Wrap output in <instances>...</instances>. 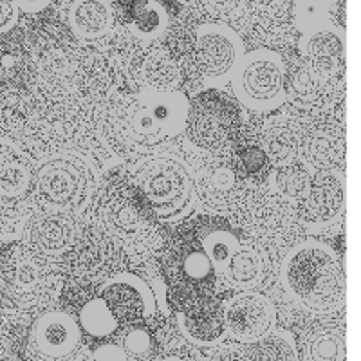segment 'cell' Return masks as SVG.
Returning <instances> with one entry per match:
<instances>
[{
  "mask_svg": "<svg viewBox=\"0 0 361 361\" xmlns=\"http://www.w3.org/2000/svg\"><path fill=\"white\" fill-rule=\"evenodd\" d=\"M188 99L179 90L152 87L116 109V134L130 148H156L176 140L186 127Z\"/></svg>",
  "mask_w": 361,
  "mask_h": 361,
  "instance_id": "obj_1",
  "label": "cell"
},
{
  "mask_svg": "<svg viewBox=\"0 0 361 361\" xmlns=\"http://www.w3.org/2000/svg\"><path fill=\"white\" fill-rule=\"evenodd\" d=\"M282 282L289 295L311 311L331 312L345 304L343 266L325 244L302 243L293 247L283 260Z\"/></svg>",
  "mask_w": 361,
  "mask_h": 361,
  "instance_id": "obj_2",
  "label": "cell"
},
{
  "mask_svg": "<svg viewBox=\"0 0 361 361\" xmlns=\"http://www.w3.org/2000/svg\"><path fill=\"white\" fill-rule=\"evenodd\" d=\"M102 226L128 253L148 255L161 244L156 215L132 180L111 177L99 195Z\"/></svg>",
  "mask_w": 361,
  "mask_h": 361,
  "instance_id": "obj_3",
  "label": "cell"
},
{
  "mask_svg": "<svg viewBox=\"0 0 361 361\" xmlns=\"http://www.w3.org/2000/svg\"><path fill=\"white\" fill-rule=\"evenodd\" d=\"M164 275L172 288L177 304L185 309L201 300L212 298L217 286V271L192 226L180 231L164 257Z\"/></svg>",
  "mask_w": 361,
  "mask_h": 361,
  "instance_id": "obj_4",
  "label": "cell"
},
{
  "mask_svg": "<svg viewBox=\"0 0 361 361\" xmlns=\"http://www.w3.org/2000/svg\"><path fill=\"white\" fill-rule=\"evenodd\" d=\"M51 275L35 250L22 243L0 246V305L29 309L49 293Z\"/></svg>",
  "mask_w": 361,
  "mask_h": 361,
  "instance_id": "obj_5",
  "label": "cell"
},
{
  "mask_svg": "<svg viewBox=\"0 0 361 361\" xmlns=\"http://www.w3.org/2000/svg\"><path fill=\"white\" fill-rule=\"evenodd\" d=\"M240 112L224 92L206 90L188 107L186 134L193 145L212 154L228 152L240 134Z\"/></svg>",
  "mask_w": 361,
  "mask_h": 361,
  "instance_id": "obj_6",
  "label": "cell"
},
{
  "mask_svg": "<svg viewBox=\"0 0 361 361\" xmlns=\"http://www.w3.org/2000/svg\"><path fill=\"white\" fill-rule=\"evenodd\" d=\"M132 183L143 193L157 219L183 214L193 195V179L186 166L172 157L147 161L134 172Z\"/></svg>",
  "mask_w": 361,
  "mask_h": 361,
  "instance_id": "obj_7",
  "label": "cell"
},
{
  "mask_svg": "<svg viewBox=\"0 0 361 361\" xmlns=\"http://www.w3.org/2000/svg\"><path fill=\"white\" fill-rule=\"evenodd\" d=\"M233 92L251 111L266 112L283 102V63L276 53L257 49L243 54L233 69Z\"/></svg>",
  "mask_w": 361,
  "mask_h": 361,
  "instance_id": "obj_8",
  "label": "cell"
},
{
  "mask_svg": "<svg viewBox=\"0 0 361 361\" xmlns=\"http://www.w3.org/2000/svg\"><path fill=\"white\" fill-rule=\"evenodd\" d=\"M38 195L54 209H78L92 188L89 164L74 154H56L45 159L35 173Z\"/></svg>",
  "mask_w": 361,
  "mask_h": 361,
  "instance_id": "obj_9",
  "label": "cell"
},
{
  "mask_svg": "<svg viewBox=\"0 0 361 361\" xmlns=\"http://www.w3.org/2000/svg\"><path fill=\"white\" fill-rule=\"evenodd\" d=\"M82 343V331L73 316L62 311L40 314L29 331L27 354L33 361H67Z\"/></svg>",
  "mask_w": 361,
  "mask_h": 361,
  "instance_id": "obj_10",
  "label": "cell"
},
{
  "mask_svg": "<svg viewBox=\"0 0 361 361\" xmlns=\"http://www.w3.org/2000/svg\"><path fill=\"white\" fill-rule=\"evenodd\" d=\"M195 66L206 78H224L243 58V42L224 24H204L195 35Z\"/></svg>",
  "mask_w": 361,
  "mask_h": 361,
  "instance_id": "obj_11",
  "label": "cell"
},
{
  "mask_svg": "<svg viewBox=\"0 0 361 361\" xmlns=\"http://www.w3.org/2000/svg\"><path fill=\"white\" fill-rule=\"evenodd\" d=\"M102 296L118 324H140L156 309L152 291L140 276L119 273L102 286Z\"/></svg>",
  "mask_w": 361,
  "mask_h": 361,
  "instance_id": "obj_12",
  "label": "cell"
},
{
  "mask_svg": "<svg viewBox=\"0 0 361 361\" xmlns=\"http://www.w3.org/2000/svg\"><path fill=\"white\" fill-rule=\"evenodd\" d=\"M222 311L226 329L240 341L259 340L275 324V309L259 293H238Z\"/></svg>",
  "mask_w": 361,
  "mask_h": 361,
  "instance_id": "obj_13",
  "label": "cell"
},
{
  "mask_svg": "<svg viewBox=\"0 0 361 361\" xmlns=\"http://www.w3.org/2000/svg\"><path fill=\"white\" fill-rule=\"evenodd\" d=\"M345 204V188L334 170H322L311 177V188L298 201L296 214L305 224H325L333 221Z\"/></svg>",
  "mask_w": 361,
  "mask_h": 361,
  "instance_id": "obj_14",
  "label": "cell"
},
{
  "mask_svg": "<svg viewBox=\"0 0 361 361\" xmlns=\"http://www.w3.org/2000/svg\"><path fill=\"white\" fill-rule=\"evenodd\" d=\"M302 53L309 69L336 80L345 71V37L336 25L327 24L304 33Z\"/></svg>",
  "mask_w": 361,
  "mask_h": 361,
  "instance_id": "obj_15",
  "label": "cell"
},
{
  "mask_svg": "<svg viewBox=\"0 0 361 361\" xmlns=\"http://www.w3.org/2000/svg\"><path fill=\"white\" fill-rule=\"evenodd\" d=\"M334 83L336 80L325 78L309 67H296L283 76V99H288L296 111H324L336 94Z\"/></svg>",
  "mask_w": 361,
  "mask_h": 361,
  "instance_id": "obj_16",
  "label": "cell"
},
{
  "mask_svg": "<svg viewBox=\"0 0 361 361\" xmlns=\"http://www.w3.org/2000/svg\"><path fill=\"white\" fill-rule=\"evenodd\" d=\"M35 185L33 166L11 141L0 137V202L17 204Z\"/></svg>",
  "mask_w": 361,
  "mask_h": 361,
  "instance_id": "obj_17",
  "label": "cell"
},
{
  "mask_svg": "<svg viewBox=\"0 0 361 361\" xmlns=\"http://www.w3.org/2000/svg\"><path fill=\"white\" fill-rule=\"evenodd\" d=\"M193 195L208 212L222 214L233 208L238 197V180L233 169L224 164H212L193 180Z\"/></svg>",
  "mask_w": 361,
  "mask_h": 361,
  "instance_id": "obj_18",
  "label": "cell"
},
{
  "mask_svg": "<svg viewBox=\"0 0 361 361\" xmlns=\"http://www.w3.org/2000/svg\"><path fill=\"white\" fill-rule=\"evenodd\" d=\"M190 226L201 243L202 250L206 251L212 264L215 266L217 275L226 273V267L230 264L231 257L240 247V240H238L233 228L222 219L215 217H201L193 221Z\"/></svg>",
  "mask_w": 361,
  "mask_h": 361,
  "instance_id": "obj_19",
  "label": "cell"
},
{
  "mask_svg": "<svg viewBox=\"0 0 361 361\" xmlns=\"http://www.w3.org/2000/svg\"><path fill=\"white\" fill-rule=\"evenodd\" d=\"M293 209L283 204L275 195H264L253 212L250 214V228L255 237L262 243L275 246V244H286L288 235H291V228L295 226Z\"/></svg>",
  "mask_w": 361,
  "mask_h": 361,
  "instance_id": "obj_20",
  "label": "cell"
},
{
  "mask_svg": "<svg viewBox=\"0 0 361 361\" xmlns=\"http://www.w3.org/2000/svg\"><path fill=\"white\" fill-rule=\"evenodd\" d=\"M74 237H76L74 221L63 214L42 215L29 226V243L42 253H62L73 246Z\"/></svg>",
  "mask_w": 361,
  "mask_h": 361,
  "instance_id": "obj_21",
  "label": "cell"
},
{
  "mask_svg": "<svg viewBox=\"0 0 361 361\" xmlns=\"http://www.w3.org/2000/svg\"><path fill=\"white\" fill-rule=\"evenodd\" d=\"M302 361H345L347 360V336L338 325H314L302 338L300 347Z\"/></svg>",
  "mask_w": 361,
  "mask_h": 361,
  "instance_id": "obj_22",
  "label": "cell"
},
{
  "mask_svg": "<svg viewBox=\"0 0 361 361\" xmlns=\"http://www.w3.org/2000/svg\"><path fill=\"white\" fill-rule=\"evenodd\" d=\"M183 327L199 343H212L224 333V311L217 302L206 298L180 311Z\"/></svg>",
  "mask_w": 361,
  "mask_h": 361,
  "instance_id": "obj_23",
  "label": "cell"
},
{
  "mask_svg": "<svg viewBox=\"0 0 361 361\" xmlns=\"http://www.w3.org/2000/svg\"><path fill=\"white\" fill-rule=\"evenodd\" d=\"M114 13L107 0H74L69 9V24L78 37L96 40L109 33Z\"/></svg>",
  "mask_w": 361,
  "mask_h": 361,
  "instance_id": "obj_24",
  "label": "cell"
},
{
  "mask_svg": "<svg viewBox=\"0 0 361 361\" xmlns=\"http://www.w3.org/2000/svg\"><path fill=\"white\" fill-rule=\"evenodd\" d=\"M172 20L170 0H135L130 8V31L141 40H154Z\"/></svg>",
  "mask_w": 361,
  "mask_h": 361,
  "instance_id": "obj_25",
  "label": "cell"
},
{
  "mask_svg": "<svg viewBox=\"0 0 361 361\" xmlns=\"http://www.w3.org/2000/svg\"><path fill=\"white\" fill-rule=\"evenodd\" d=\"M345 154H347L345 137L341 132L336 130L314 132L307 143V156L316 166H322L324 170L343 166Z\"/></svg>",
  "mask_w": 361,
  "mask_h": 361,
  "instance_id": "obj_26",
  "label": "cell"
},
{
  "mask_svg": "<svg viewBox=\"0 0 361 361\" xmlns=\"http://www.w3.org/2000/svg\"><path fill=\"white\" fill-rule=\"evenodd\" d=\"M80 331L94 340H105L118 331L119 324L102 296L87 300L78 314Z\"/></svg>",
  "mask_w": 361,
  "mask_h": 361,
  "instance_id": "obj_27",
  "label": "cell"
},
{
  "mask_svg": "<svg viewBox=\"0 0 361 361\" xmlns=\"http://www.w3.org/2000/svg\"><path fill=\"white\" fill-rule=\"evenodd\" d=\"M298 134L291 123H273L264 132L262 150L275 166L291 163L298 152Z\"/></svg>",
  "mask_w": 361,
  "mask_h": 361,
  "instance_id": "obj_28",
  "label": "cell"
},
{
  "mask_svg": "<svg viewBox=\"0 0 361 361\" xmlns=\"http://www.w3.org/2000/svg\"><path fill=\"white\" fill-rule=\"evenodd\" d=\"M291 24V4L288 0H259L255 9V25L266 40H276Z\"/></svg>",
  "mask_w": 361,
  "mask_h": 361,
  "instance_id": "obj_29",
  "label": "cell"
},
{
  "mask_svg": "<svg viewBox=\"0 0 361 361\" xmlns=\"http://www.w3.org/2000/svg\"><path fill=\"white\" fill-rule=\"evenodd\" d=\"M143 76L148 87L157 90H173L180 80L177 62L169 51L154 49L143 62Z\"/></svg>",
  "mask_w": 361,
  "mask_h": 361,
  "instance_id": "obj_30",
  "label": "cell"
},
{
  "mask_svg": "<svg viewBox=\"0 0 361 361\" xmlns=\"http://www.w3.org/2000/svg\"><path fill=\"white\" fill-rule=\"evenodd\" d=\"M226 276L237 288H253L262 279V260L253 250L240 246L226 267Z\"/></svg>",
  "mask_w": 361,
  "mask_h": 361,
  "instance_id": "obj_31",
  "label": "cell"
},
{
  "mask_svg": "<svg viewBox=\"0 0 361 361\" xmlns=\"http://www.w3.org/2000/svg\"><path fill=\"white\" fill-rule=\"evenodd\" d=\"M29 56L18 45L0 44V89H13L29 80Z\"/></svg>",
  "mask_w": 361,
  "mask_h": 361,
  "instance_id": "obj_32",
  "label": "cell"
},
{
  "mask_svg": "<svg viewBox=\"0 0 361 361\" xmlns=\"http://www.w3.org/2000/svg\"><path fill=\"white\" fill-rule=\"evenodd\" d=\"M311 172L300 163H288L279 166L275 176V188L282 199L302 201L311 188Z\"/></svg>",
  "mask_w": 361,
  "mask_h": 361,
  "instance_id": "obj_33",
  "label": "cell"
},
{
  "mask_svg": "<svg viewBox=\"0 0 361 361\" xmlns=\"http://www.w3.org/2000/svg\"><path fill=\"white\" fill-rule=\"evenodd\" d=\"M244 361H296L295 349L291 341L283 334H264L259 340L251 341V345L243 354Z\"/></svg>",
  "mask_w": 361,
  "mask_h": 361,
  "instance_id": "obj_34",
  "label": "cell"
},
{
  "mask_svg": "<svg viewBox=\"0 0 361 361\" xmlns=\"http://www.w3.org/2000/svg\"><path fill=\"white\" fill-rule=\"evenodd\" d=\"M293 6H295L296 25L302 33L333 24L336 0H293Z\"/></svg>",
  "mask_w": 361,
  "mask_h": 361,
  "instance_id": "obj_35",
  "label": "cell"
},
{
  "mask_svg": "<svg viewBox=\"0 0 361 361\" xmlns=\"http://www.w3.org/2000/svg\"><path fill=\"white\" fill-rule=\"evenodd\" d=\"M271 161L262 150V147H244L237 150L235 154V176H240L243 179L250 180V183H264L266 177L269 176Z\"/></svg>",
  "mask_w": 361,
  "mask_h": 361,
  "instance_id": "obj_36",
  "label": "cell"
},
{
  "mask_svg": "<svg viewBox=\"0 0 361 361\" xmlns=\"http://www.w3.org/2000/svg\"><path fill=\"white\" fill-rule=\"evenodd\" d=\"M121 349L128 361H150L156 354V341L147 327L134 324L121 338Z\"/></svg>",
  "mask_w": 361,
  "mask_h": 361,
  "instance_id": "obj_37",
  "label": "cell"
},
{
  "mask_svg": "<svg viewBox=\"0 0 361 361\" xmlns=\"http://www.w3.org/2000/svg\"><path fill=\"white\" fill-rule=\"evenodd\" d=\"M209 15L219 18H235L243 13L246 0H199Z\"/></svg>",
  "mask_w": 361,
  "mask_h": 361,
  "instance_id": "obj_38",
  "label": "cell"
},
{
  "mask_svg": "<svg viewBox=\"0 0 361 361\" xmlns=\"http://www.w3.org/2000/svg\"><path fill=\"white\" fill-rule=\"evenodd\" d=\"M73 361H128L125 356L123 349L116 343H105L99 345L92 350H85V353L78 354Z\"/></svg>",
  "mask_w": 361,
  "mask_h": 361,
  "instance_id": "obj_39",
  "label": "cell"
},
{
  "mask_svg": "<svg viewBox=\"0 0 361 361\" xmlns=\"http://www.w3.org/2000/svg\"><path fill=\"white\" fill-rule=\"evenodd\" d=\"M18 20V8L11 0H0V35L8 33Z\"/></svg>",
  "mask_w": 361,
  "mask_h": 361,
  "instance_id": "obj_40",
  "label": "cell"
},
{
  "mask_svg": "<svg viewBox=\"0 0 361 361\" xmlns=\"http://www.w3.org/2000/svg\"><path fill=\"white\" fill-rule=\"evenodd\" d=\"M49 4L51 0H17V8L25 13H40Z\"/></svg>",
  "mask_w": 361,
  "mask_h": 361,
  "instance_id": "obj_41",
  "label": "cell"
},
{
  "mask_svg": "<svg viewBox=\"0 0 361 361\" xmlns=\"http://www.w3.org/2000/svg\"><path fill=\"white\" fill-rule=\"evenodd\" d=\"M212 361H244L243 354L233 349H222L212 357Z\"/></svg>",
  "mask_w": 361,
  "mask_h": 361,
  "instance_id": "obj_42",
  "label": "cell"
},
{
  "mask_svg": "<svg viewBox=\"0 0 361 361\" xmlns=\"http://www.w3.org/2000/svg\"><path fill=\"white\" fill-rule=\"evenodd\" d=\"M163 361H188V360L183 356H169V357H164Z\"/></svg>",
  "mask_w": 361,
  "mask_h": 361,
  "instance_id": "obj_43",
  "label": "cell"
},
{
  "mask_svg": "<svg viewBox=\"0 0 361 361\" xmlns=\"http://www.w3.org/2000/svg\"><path fill=\"white\" fill-rule=\"evenodd\" d=\"M0 349H2V322H0Z\"/></svg>",
  "mask_w": 361,
  "mask_h": 361,
  "instance_id": "obj_44",
  "label": "cell"
}]
</instances>
